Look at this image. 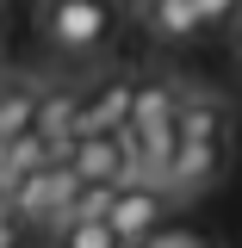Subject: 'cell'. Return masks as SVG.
<instances>
[{"instance_id": "obj_1", "label": "cell", "mask_w": 242, "mask_h": 248, "mask_svg": "<svg viewBox=\"0 0 242 248\" xmlns=\"http://www.w3.org/2000/svg\"><path fill=\"white\" fill-rule=\"evenodd\" d=\"M37 31H44L50 56L87 68L118 37V13H112V0H37Z\"/></svg>"}, {"instance_id": "obj_2", "label": "cell", "mask_w": 242, "mask_h": 248, "mask_svg": "<svg viewBox=\"0 0 242 248\" xmlns=\"http://www.w3.org/2000/svg\"><path fill=\"white\" fill-rule=\"evenodd\" d=\"M62 161H68L87 186H112V192H124V186L143 174V168H137V149H130L124 130H81V137L62 149Z\"/></svg>"}, {"instance_id": "obj_3", "label": "cell", "mask_w": 242, "mask_h": 248, "mask_svg": "<svg viewBox=\"0 0 242 248\" xmlns=\"http://www.w3.org/2000/svg\"><path fill=\"white\" fill-rule=\"evenodd\" d=\"M224 168H230V137H180V155L161 174V186H168V199H193L224 180Z\"/></svg>"}, {"instance_id": "obj_4", "label": "cell", "mask_w": 242, "mask_h": 248, "mask_svg": "<svg viewBox=\"0 0 242 248\" xmlns=\"http://www.w3.org/2000/svg\"><path fill=\"white\" fill-rule=\"evenodd\" d=\"M161 211H168V186L149 180V174H137V180L112 199V217H106V223L118 230L124 248H137V242H149L155 230H161Z\"/></svg>"}, {"instance_id": "obj_5", "label": "cell", "mask_w": 242, "mask_h": 248, "mask_svg": "<svg viewBox=\"0 0 242 248\" xmlns=\"http://www.w3.org/2000/svg\"><path fill=\"white\" fill-rule=\"evenodd\" d=\"M137 87L143 75H112L87 93V112H81V130H130V112H137Z\"/></svg>"}, {"instance_id": "obj_6", "label": "cell", "mask_w": 242, "mask_h": 248, "mask_svg": "<svg viewBox=\"0 0 242 248\" xmlns=\"http://www.w3.org/2000/svg\"><path fill=\"white\" fill-rule=\"evenodd\" d=\"M44 130V87L25 81V75H6L0 87V143H19V137H37Z\"/></svg>"}, {"instance_id": "obj_7", "label": "cell", "mask_w": 242, "mask_h": 248, "mask_svg": "<svg viewBox=\"0 0 242 248\" xmlns=\"http://www.w3.org/2000/svg\"><path fill=\"white\" fill-rule=\"evenodd\" d=\"M50 161H62L56 143L37 130V137H19V143H0V192H19L31 174H44Z\"/></svg>"}, {"instance_id": "obj_8", "label": "cell", "mask_w": 242, "mask_h": 248, "mask_svg": "<svg viewBox=\"0 0 242 248\" xmlns=\"http://www.w3.org/2000/svg\"><path fill=\"white\" fill-rule=\"evenodd\" d=\"M143 25H149L155 44H186V37L205 31V19H199L193 0H155V6H143Z\"/></svg>"}, {"instance_id": "obj_9", "label": "cell", "mask_w": 242, "mask_h": 248, "mask_svg": "<svg viewBox=\"0 0 242 248\" xmlns=\"http://www.w3.org/2000/svg\"><path fill=\"white\" fill-rule=\"evenodd\" d=\"M56 248H124L112 223H62L56 230Z\"/></svg>"}, {"instance_id": "obj_10", "label": "cell", "mask_w": 242, "mask_h": 248, "mask_svg": "<svg viewBox=\"0 0 242 248\" xmlns=\"http://www.w3.org/2000/svg\"><path fill=\"white\" fill-rule=\"evenodd\" d=\"M193 6H199L205 25H230V31L242 25V0H193Z\"/></svg>"}, {"instance_id": "obj_11", "label": "cell", "mask_w": 242, "mask_h": 248, "mask_svg": "<svg viewBox=\"0 0 242 248\" xmlns=\"http://www.w3.org/2000/svg\"><path fill=\"white\" fill-rule=\"evenodd\" d=\"M236 50H242V25H236Z\"/></svg>"}, {"instance_id": "obj_12", "label": "cell", "mask_w": 242, "mask_h": 248, "mask_svg": "<svg viewBox=\"0 0 242 248\" xmlns=\"http://www.w3.org/2000/svg\"><path fill=\"white\" fill-rule=\"evenodd\" d=\"M137 6H155V0H137Z\"/></svg>"}]
</instances>
